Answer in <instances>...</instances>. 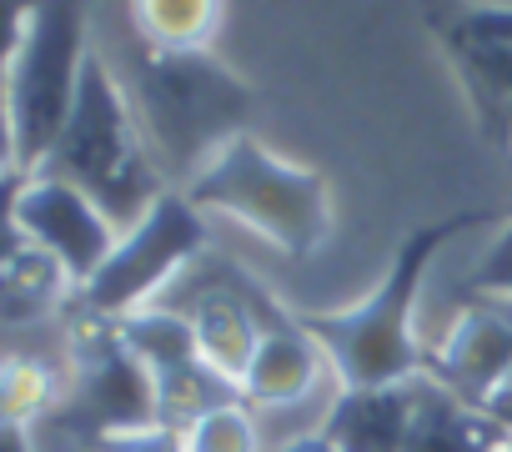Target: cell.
Wrapping results in <instances>:
<instances>
[{"label": "cell", "instance_id": "obj_8", "mask_svg": "<svg viewBox=\"0 0 512 452\" xmlns=\"http://www.w3.org/2000/svg\"><path fill=\"white\" fill-rule=\"evenodd\" d=\"M437 36L477 131L512 156V6H467V0H437L422 11Z\"/></svg>", "mask_w": 512, "mask_h": 452}, {"label": "cell", "instance_id": "obj_16", "mask_svg": "<svg viewBox=\"0 0 512 452\" xmlns=\"http://www.w3.org/2000/svg\"><path fill=\"white\" fill-rule=\"evenodd\" d=\"M126 347L146 362L151 377H171L191 362H201V347H196V332H191V317L171 312V307H141L131 317H116Z\"/></svg>", "mask_w": 512, "mask_h": 452}, {"label": "cell", "instance_id": "obj_24", "mask_svg": "<svg viewBox=\"0 0 512 452\" xmlns=\"http://www.w3.org/2000/svg\"><path fill=\"white\" fill-rule=\"evenodd\" d=\"M0 452H36V447H31V427L0 422Z\"/></svg>", "mask_w": 512, "mask_h": 452}, {"label": "cell", "instance_id": "obj_6", "mask_svg": "<svg viewBox=\"0 0 512 452\" xmlns=\"http://www.w3.org/2000/svg\"><path fill=\"white\" fill-rule=\"evenodd\" d=\"M86 56V0H46L6 71V106L21 171H41V161L61 141Z\"/></svg>", "mask_w": 512, "mask_h": 452}, {"label": "cell", "instance_id": "obj_10", "mask_svg": "<svg viewBox=\"0 0 512 452\" xmlns=\"http://www.w3.org/2000/svg\"><path fill=\"white\" fill-rule=\"evenodd\" d=\"M447 392L472 407H487L502 387H512V312L507 307H467L427 362Z\"/></svg>", "mask_w": 512, "mask_h": 452}, {"label": "cell", "instance_id": "obj_15", "mask_svg": "<svg viewBox=\"0 0 512 452\" xmlns=\"http://www.w3.org/2000/svg\"><path fill=\"white\" fill-rule=\"evenodd\" d=\"M226 0H131V26L156 51H206L221 31Z\"/></svg>", "mask_w": 512, "mask_h": 452}, {"label": "cell", "instance_id": "obj_3", "mask_svg": "<svg viewBox=\"0 0 512 452\" xmlns=\"http://www.w3.org/2000/svg\"><path fill=\"white\" fill-rule=\"evenodd\" d=\"M41 176H61L76 191H86L111 216L116 232H131L166 191H176L151 156L136 106L111 81L101 56H86L71 121H66L61 141L51 146V156L41 161Z\"/></svg>", "mask_w": 512, "mask_h": 452}, {"label": "cell", "instance_id": "obj_7", "mask_svg": "<svg viewBox=\"0 0 512 452\" xmlns=\"http://www.w3.org/2000/svg\"><path fill=\"white\" fill-rule=\"evenodd\" d=\"M201 252H206L201 211L186 201V191H166L131 232L116 237V252L76 292V302L96 317H131L161 302V292L176 287V277L191 262H201Z\"/></svg>", "mask_w": 512, "mask_h": 452}, {"label": "cell", "instance_id": "obj_14", "mask_svg": "<svg viewBox=\"0 0 512 452\" xmlns=\"http://www.w3.org/2000/svg\"><path fill=\"white\" fill-rule=\"evenodd\" d=\"M71 302H76V282L41 247H26L11 262H0V327L51 322L56 312H71Z\"/></svg>", "mask_w": 512, "mask_h": 452}, {"label": "cell", "instance_id": "obj_11", "mask_svg": "<svg viewBox=\"0 0 512 452\" xmlns=\"http://www.w3.org/2000/svg\"><path fill=\"white\" fill-rule=\"evenodd\" d=\"M417 382V377H412ZM412 382L392 387H342L322 417V437L337 452H402L412 427Z\"/></svg>", "mask_w": 512, "mask_h": 452}, {"label": "cell", "instance_id": "obj_20", "mask_svg": "<svg viewBox=\"0 0 512 452\" xmlns=\"http://www.w3.org/2000/svg\"><path fill=\"white\" fill-rule=\"evenodd\" d=\"M31 171H6L0 176V262H11L16 252H26V232H21V221H16V206H21V191H26Z\"/></svg>", "mask_w": 512, "mask_h": 452}, {"label": "cell", "instance_id": "obj_25", "mask_svg": "<svg viewBox=\"0 0 512 452\" xmlns=\"http://www.w3.org/2000/svg\"><path fill=\"white\" fill-rule=\"evenodd\" d=\"M482 412H487V417H492V422H497L507 437H512V387H502V392H497V397H492Z\"/></svg>", "mask_w": 512, "mask_h": 452}, {"label": "cell", "instance_id": "obj_23", "mask_svg": "<svg viewBox=\"0 0 512 452\" xmlns=\"http://www.w3.org/2000/svg\"><path fill=\"white\" fill-rule=\"evenodd\" d=\"M16 171V131H11V106H6V76H0V176Z\"/></svg>", "mask_w": 512, "mask_h": 452}, {"label": "cell", "instance_id": "obj_2", "mask_svg": "<svg viewBox=\"0 0 512 452\" xmlns=\"http://www.w3.org/2000/svg\"><path fill=\"white\" fill-rule=\"evenodd\" d=\"M136 121L151 141L156 166L181 191L191 186L256 111V96L241 76H231L211 51H156L136 46Z\"/></svg>", "mask_w": 512, "mask_h": 452}, {"label": "cell", "instance_id": "obj_21", "mask_svg": "<svg viewBox=\"0 0 512 452\" xmlns=\"http://www.w3.org/2000/svg\"><path fill=\"white\" fill-rule=\"evenodd\" d=\"M41 6L46 0H0V76L11 71V61H16V51H21V41H26Z\"/></svg>", "mask_w": 512, "mask_h": 452}, {"label": "cell", "instance_id": "obj_18", "mask_svg": "<svg viewBox=\"0 0 512 452\" xmlns=\"http://www.w3.org/2000/svg\"><path fill=\"white\" fill-rule=\"evenodd\" d=\"M181 452H262V432L246 402L216 407L181 432Z\"/></svg>", "mask_w": 512, "mask_h": 452}, {"label": "cell", "instance_id": "obj_26", "mask_svg": "<svg viewBox=\"0 0 512 452\" xmlns=\"http://www.w3.org/2000/svg\"><path fill=\"white\" fill-rule=\"evenodd\" d=\"M277 452H337L322 432H307V437H292V442H282Z\"/></svg>", "mask_w": 512, "mask_h": 452}, {"label": "cell", "instance_id": "obj_13", "mask_svg": "<svg viewBox=\"0 0 512 452\" xmlns=\"http://www.w3.org/2000/svg\"><path fill=\"white\" fill-rule=\"evenodd\" d=\"M417 402H412V427H407V447L402 452H497L502 447V427L462 402L457 392H447L437 377H417L412 382Z\"/></svg>", "mask_w": 512, "mask_h": 452}, {"label": "cell", "instance_id": "obj_9", "mask_svg": "<svg viewBox=\"0 0 512 452\" xmlns=\"http://www.w3.org/2000/svg\"><path fill=\"white\" fill-rule=\"evenodd\" d=\"M16 221H21L31 247H41L46 257H56L66 267L76 292L106 267V257L116 252V237H121L111 226V216L86 191H76L61 176H41V171L26 181Z\"/></svg>", "mask_w": 512, "mask_h": 452}, {"label": "cell", "instance_id": "obj_19", "mask_svg": "<svg viewBox=\"0 0 512 452\" xmlns=\"http://www.w3.org/2000/svg\"><path fill=\"white\" fill-rule=\"evenodd\" d=\"M467 287L477 292V297H497V302H512V216H507V226H502V237L487 247V257L472 267V277H467Z\"/></svg>", "mask_w": 512, "mask_h": 452}, {"label": "cell", "instance_id": "obj_5", "mask_svg": "<svg viewBox=\"0 0 512 452\" xmlns=\"http://www.w3.org/2000/svg\"><path fill=\"white\" fill-rule=\"evenodd\" d=\"M66 347H71V377H66V397L61 407L46 417L56 432L86 442L91 452L111 437H131V432H151L161 427V407H156V377L146 372V362L126 347L116 317H96L81 302H71L66 312Z\"/></svg>", "mask_w": 512, "mask_h": 452}, {"label": "cell", "instance_id": "obj_1", "mask_svg": "<svg viewBox=\"0 0 512 452\" xmlns=\"http://www.w3.org/2000/svg\"><path fill=\"white\" fill-rule=\"evenodd\" d=\"M507 211H457V216H442V221H427L397 247L387 277L377 282V292L347 312H317V317H297L312 342L327 352L332 372L342 387H392V382H412L427 372L422 352H417V337H412V312H417V292H422V277L432 267V257L462 237V232H477V226H492L502 221Z\"/></svg>", "mask_w": 512, "mask_h": 452}, {"label": "cell", "instance_id": "obj_4", "mask_svg": "<svg viewBox=\"0 0 512 452\" xmlns=\"http://www.w3.org/2000/svg\"><path fill=\"white\" fill-rule=\"evenodd\" d=\"M196 211H221L267 237L287 257H312L332 232V191L322 171L292 166L267 151L251 131L236 136L191 186H181Z\"/></svg>", "mask_w": 512, "mask_h": 452}, {"label": "cell", "instance_id": "obj_17", "mask_svg": "<svg viewBox=\"0 0 512 452\" xmlns=\"http://www.w3.org/2000/svg\"><path fill=\"white\" fill-rule=\"evenodd\" d=\"M66 397V377L36 352H0V422H46Z\"/></svg>", "mask_w": 512, "mask_h": 452}, {"label": "cell", "instance_id": "obj_22", "mask_svg": "<svg viewBox=\"0 0 512 452\" xmlns=\"http://www.w3.org/2000/svg\"><path fill=\"white\" fill-rule=\"evenodd\" d=\"M96 452H181V432L171 427H151V432H131V437H111Z\"/></svg>", "mask_w": 512, "mask_h": 452}, {"label": "cell", "instance_id": "obj_12", "mask_svg": "<svg viewBox=\"0 0 512 452\" xmlns=\"http://www.w3.org/2000/svg\"><path fill=\"white\" fill-rule=\"evenodd\" d=\"M322 362H327V352L312 342V332L297 317L267 327L262 347H256V357L241 377L246 407H297V402H307L322 382Z\"/></svg>", "mask_w": 512, "mask_h": 452}, {"label": "cell", "instance_id": "obj_27", "mask_svg": "<svg viewBox=\"0 0 512 452\" xmlns=\"http://www.w3.org/2000/svg\"><path fill=\"white\" fill-rule=\"evenodd\" d=\"M497 452H512V437H502V447H497Z\"/></svg>", "mask_w": 512, "mask_h": 452}]
</instances>
